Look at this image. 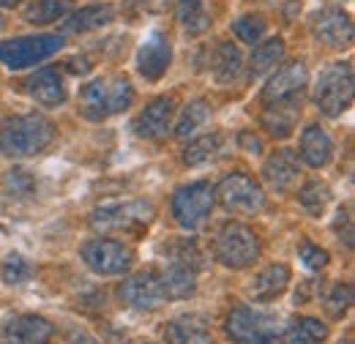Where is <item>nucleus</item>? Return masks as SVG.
<instances>
[{"instance_id":"obj_8","label":"nucleus","mask_w":355,"mask_h":344,"mask_svg":"<svg viewBox=\"0 0 355 344\" xmlns=\"http://www.w3.org/2000/svg\"><path fill=\"white\" fill-rule=\"evenodd\" d=\"M214 205H216V189L208 180H194V183H186L175 191L173 216L183 230H197L214 214Z\"/></svg>"},{"instance_id":"obj_27","label":"nucleus","mask_w":355,"mask_h":344,"mask_svg":"<svg viewBox=\"0 0 355 344\" xmlns=\"http://www.w3.org/2000/svg\"><path fill=\"white\" fill-rule=\"evenodd\" d=\"M222 148H224L222 134H205V137L194 139V142H191V145L183 150V162H186L189 167L208 164V162H214V159L222 153Z\"/></svg>"},{"instance_id":"obj_9","label":"nucleus","mask_w":355,"mask_h":344,"mask_svg":"<svg viewBox=\"0 0 355 344\" xmlns=\"http://www.w3.org/2000/svg\"><path fill=\"white\" fill-rule=\"evenodd\" d=\"M80 257L98 276H121L132 270L134 259H137L132 246H126L123 241H110V238L85 241L80 249Z\"/></svg>"},{"instance_id":"obj_18","label":"nucleus","mask_w":355,"mask_h":344,"mask_svg":"<svg viewBox=\"0 0 355 344\" xmlns=\"http://www.w3.org/2000/svg\"><path fill=\"white\" fill-rule=\"evenodd\" d=\"M159 273V284L164 293V301H186L197 293V270L180 265L175 259H170L167 265L156 268Z\"/></svg>"},{"instance_id":"obj_19","label":"nucleus","mask_w":355,"mask_h":344,"mask_svg":"<svg viewBox=\"0 0 355 344\" xmlns=\"http://www.w3.org/2000/svg\"><path fill=\"white\" fill-rule=\"evenodd\" d=\"M298 175H301V164H298L295 150H290V148L270 153L266 167H263V178L273 191H290L298 183Z\"/></svg>"},{"instance_id":"obj_17","label":"nucleus","mask_w":355,"mask_h":344,"mask_svg":"<svg viewBox=\"0 0 355 344\" xmlns=\"http://www.w3.org/2000/svg\"><path fill=\"white\" fill-rule=\"evenodd\" d=\"M28 96L36 98L42 107H60L66 98H69V90H66V80L58 69L46 66V69H39L36 74L28 77Z\"/></svg>"},{"instance_id":"obj_28","label":"nucleus","mask_w":355,"mask_h":344,"mask_svg":"<svg viewBox=\"0 0 355 344\" xmlns=\"http://www.w3.org/2000/svg\"><path fill=\"white\" fill-rule=\"evenodd\" d=\"M284 339L290 344H320L328 339V328H325V322H320L317 317H298V320L287 328Z\"/></svg>"},{"instance_id":"obj_2","label":"nucleus","mask_w":355,"mask_h":344,"mask_svg":"<svg viewBox=\"0 0 355 344\" xmlns=\"http://www.w3.org/2000/svg\"><path fill=\"white\" fill-rule=\"evenodd\" d=\"M132 104L134 87L126 77H98L88 83L80 93V112L93 123H101L110 115L129 110Z\"/></svg>"},{"instance_id":"obj_33","label":"nucleus","mask_w":355,"mask_h":344,"mask_svg":"<svg viewBox=\"0 0 355 344\" xmlns=\"http://www.w3.org/2000/svg\"><path fill=\"white\" fill-rule=\"evenodd\" d=\"M353 306V287L350 284H334L328 298H325V311L334 317V320H342Z\"/></svg>"},{"instance_id":"obj_1","label":"nucleus","mask_w":355,"mask_h":344,"mask_svg":"<svg viewBox=\"0 0 355 344\" xmlns=\"http://www.w3.org/2000/svg\"><path fill=\"white\" fill-rule=\"evenodd\" d=\"M55 139V123L44 115H17L0 129V153L8 159H28L42 153Z\"/></svg>"},{"instance_id":"obj_4","label":"nucleus","mask_w":355,"mask_h":344,"mask_svg":"<svg viewBox=\"0 0 355 344\" xmlns=\"http://www.w3.org/2000/svg\"><path fill=\"white\" fill-rule=\"evenodd\" d=\"M156 218V208L148 200H129L96 208L90 214V227L98 232H121V235H139Z\"/></svg>"},{"instance_id":"obj_35","label":"nucleus","mask_w":355,"mask_h":344,"mask_svg":"<svg viewBox=\"0 0 355 344\" xmlns=\"http://www.w3.org/2000/svg\"><path fill=\"white\" fill-rule=\"evenodd\" d=\"M232 33L241 39L243 44H257L266 36V22L263 17H241L238 22H232Z\"/></svg>"},{"instance_id":"obj_34","label":"nucleus","mask_w":355,"mask_h":344,"mask_svg":"<svg viewBox=\"0 0 355 344\" xmlns=\"http://www.w3.org/2000/svg\"><path fill=\"white\" fill-rule=\"evenodd\" d=\"M0 276H3L6 284H22V282H28L33 276V268H31V262L22 255H8L6 262H3Z\"/></svg>"},{"instance_id":"obj_31","label":"nucleus","mask_w":355,"mask_h":344,"mask_svg":"<svg viewBox=\"0 0 355 344\" xmlns=\"http://www.w3.org/2000/svg\"><path fill=\"white\" fill-rule=\"evenodd\" d=\"M298 203H301L304 211H309L311 216H320L328 208V203H331V189H328V183H322V180H309V183L298 191Z\"/></svg>"},{"instance_id":"obj_13","label":"nucleus","mask_w":355,"mask_h":344,"mask_svg":"<svg viewBox=\"0 0 355 344\" xmlns=\"http://www.w3.org/2000/svg\"><path fill=\"white\" fill-rule=\"evenodd\" d=\"M309 83V71L304 63H290L282 71H276L268 80L266 90H263V104H276V101H295L304 98V87Z\"/></svg>"},{"instance_id":"obj_30","label":"nucleus","mask_w":355,"mask_h":344,"mask_svg":"<svg viewBox=\"0 0 355 344\" xmlns=\"http://www.w3.org/2000/svg\"><path fill=\"white\" fill-rule=\"evenodd\" d=\"M69 11V6L63 0H33L25 8V19L33 25H52L58 19H63Z\"/></svg>"},{"instance_id":"obj_36","label":"nucleus","mask_w":355,"mask_h":344,"mask_svg":"<svg viewBox=\"0 0 355 344\" xmlns=\"http://www.w3.org/2000/svg\"><path fill=\"white\" fill-rule=\"evenodd\" d=\"M170 259H175V262L191 268V270H200L205 257H202V252H200V246L194 241H178L173 246V252H170Z\"/></svg>"},{"instance_id":"obj_5","label":"nucleus","mask_w":355,"mask_h":344,"mask_svg":"<svg viewBox=\"0 0 355 344\" xmlns=\"http://www.w3.org/2000/svg\"><path fill=\"white\" fill-rule=\"evenodd\" d=\"M353 66L347 60H339V63H331L320 77H317V85H314V104L320 107L322 115L328 118H339L342 112L350 110L353 104Z\"/></svg>"},{"instance_id":"obj_14","label":"nucleus","mask_w":355,"mask_h":344,"mask_svg":"<svg viewBox=\"0 0 355 344\" xmlns=\"http://www.w3.org/2000/svg\"><path fill=\"white\" fill-rule=\"evenodd\" d=\"M311 31L328 46H350L353 44V22L342 8H322L311 17Z\"/></svg>"},{"instance_id":"obj_24","label":"nucleus","mask_w":355,"mask_h":344,"mask_svg":"<svg viewBox=\"0 0 355 344\" xmlns=\"http://www.w3.org/2000/svg\"><path fill=\"white\" fill-rule=\"evenodd\" d=\"M112 19H115L112 6H88V8H80L74 17H69L63 22V31L66 33H90V31H98V28L110 25Z\"/></svg>"},{"instance_id":"obj_21","label":"nucleus","mask_w":355,"mask_h":344,"mask_svg":"<svg viewBox=\"0 0 355 344\" xmlns=\"http://www.w3.org/2000/svg\"><path fill=\"white\" fill-rule=\"evenodd\" d=\"M301 101L304 98H295V101H276V104H268V110L263 112V126L268 134L284 139L295 131L298 123V115H301Z\"/></svg>"},{"instance_id":"obj_12","label":"nucleus","mask_w":355,"mask_h":344,"mask_svg":"<svg viewBox=\"0 0 355 344\" xmlns=\"http://www.w3.org/2000/svg\"><path fill=\"white\" fill-rule=\"evenodd\" d=\"M121 301L132 309H139V311H150V309H159L162 303H167L156 268L142 270V273L132 276L129 282H123L121 284Z\"/></svg>"},{"instance_id":"obj_37","label":"nucleus","mask_w":355,"mask_h":344,"mask_svg":"<svg viewBox=\"0 0 355 344\" xmlns=\"http://www.w3.org/2000/svg\"><path fill=\"white\" fill-rule=\"evenodd\" d=\"M298 257H301V262H304L309 270H322V268L331 262L328 252L320 249V246L311 243V241H301V246H298Z\"/></svg>"},{"instance_id":"obj_16","label":"nucleus","mask_w":355,"mask_h":344,"mask_svg":"<svg viewBox=\"0 0 355 344\" xmlns=\"http://www.w3.org/2000/svg\"><path fill=\"white\" fill-rule=\"evenodd\" d=\"M173 115H175V98L162 96L142 110V115L134 123V131L145 139H164L170 131V123H173Z\"/></svg>"},{"instance_id":"obj_22","label":"nucleus","mask_w":355,"mask_h":344,"mask_svg":"<svg viewBox=\"0 0 355 344\" xmlns=\"http://www.w3.org/2000/svg\"><path fill=\"white\" fill-rule=\"evenodd\" d=\"M334 156V142L320 126H309L301 134V159L309 164L311 170H320L331 162Z\"/></svg>"},{"instance_id":"obj_41","label":"nucleus","mask_w":355,"mask_h":344,"mask_svg":"<svg viewBox=\"0 0 355 344\" xmlns=\"http://www.w3.org/2000/svg\"><path fill=\"white\" fill-rule=\"evenodd\" d=\"M342 227H345V243L353 246V218L347 211H339V216H336V230H342Z\"/></svg>"},{"instance_id":"obj_23","label":"nucleus","mask_w":355,"mask_h":344,"mask_svg":"<svg viewBox=\"0 0 355 344\" xmlns=\"http://www.w3.org/2000/svg\"><path fill=\"white\" fill-rule=\"evenodd\" d=\"M164 339L167 344H214L205 320L200 317H178L164 325Z\"/></svg>"},{"instance_id":"obj_15","label":"nucleus","mask_w":355,"mask_h":344,"mask_svg":"<svg viewBox=\"0 0 355 344\" xmlns=\"http://www.w3.org/2000/svg\"><path fill=\"white\" fill-rule=\"evenodd\" d=\"M0 336L8 344H46L55 336V328L39 314H19L3 325Z\"/></svg>"},{"instance_id":"obj_10","label":"nucleus","mask_w":355,"mask_h":344,"mask_svg":"<svg viewBox=\"0 0 355 344\" xmlns=\"http://www.w3.org/2000/svg\"><path fill=\"white\" fill-rule=\"evenodd\" d=\"M219 203L230 214H243V216H252V214H260L263 205H266V194L260 189V183L243 172L238 175H227L222 183H219Z\"/></svg>"},{"instance_id":"obj_3","label":"nucleus","mask_w":355,"mask_h":344,"mask_svg":"<svg viewBox=\"0 0 355 344\" xmlns=\"http://www.w3.org/2000/svg\"><path fill=\"white\" fill-rule=\"evenodd\" d=\"M224 328L235 344H282L287 334V322L282 317L252 309V306L232 309Z\"/></svg>"},{"instance_id":"obj_38","label":"nucleus","mask_w":355,"mask_h":344,"mask_svg":"<svg viewBox=\"0 0 355 344\" xmlns=\"http://www.w3.org/2000/svg\"><path fill=\"white\" fill-rule=\"evenodd\" d=\"M8 186H11L14 191H19V194H31V191H33V180H31V175L25 170L8 172Z\"/></svg>"},{"instance_id":"obj_32","label":"nucleus","mask_w":355,"mask_h":344,"mask_svg":"<svg viewBox=\"0 0 355 344\" xmlns=\"http://www.w3.org/2000/svg\"><path fill=\"white\" fill-rule=\"evenodd\" d=\"M178 17L189 28V33L208 31V17L202 14V0H178Z\"/></svg>"},{"instance_id":"obj_25","label":"nucleus","mask_w":355,"mask_h":344,"mask_svg":"<svg viewBox=\"0 0 355 344\" xmlns=\"http://www.w3.org/2000/svg\"><path fill=\"white\" fill-rule=\"evenodd\" d=\"M243 71V55L235 44H222L214 58V80L219 85H232Z\"/></svg>"},{"instance_id":"obj_39","label":"nucleus","mask_w":355,"mask_h":344,"mask_svg":"<svg viewBox=\"0 0 355 344\" xmlns=\"http://www.w3.org/2000/svg\"><path fill=\"white\" fill-rule=\"evenodd\" d=\"M238 145H241L246 153H252V156H260V153H263V139H260L254 131H241V134H238Z\"/></svg>"},{"instance_id":"obj_11","label":"nucleus","mask_w":355,"mask_h":344,"mask_svg":"<svg viewBox=\"0 0 355 344\" xmlns=\"http://www.w3.org/2000/svg\"><path fill=\"white\" fill-rule=\"evenodd\" d=\"M173 63V44L164 33H150L139 52H137V69L148 83H159Z\"/></svg>"},{"instance_id":"obj_7","label":"nucleus","mask_w":355,"mask_h":344,"mask_svg":"<svg viewBox=\"0 0 355 344\" xmlns=\"http://www.w3.org/2000/svg\"><path fill=\"white\" fill-rule=\"evenodd\" d=\"M60 46H63V39L52 33L8 39V42H0V63L8 66L11 71H22L52 58L55 52H60Z\"/></svg>"},{"instance_id":"obj_20","label":"nucleus","mask_w":355,"mask_h":344,"mask_svg":"<svg viewBox=\"0 0 355 344\" xmlns=\"http://www.w3.org/2000/svg\"><path fill=\"white\" fill-rule=\"evenodd\" d=\"M287 287H290V268L282 265V262H273L254 276V282L249 287V295L257 303H270L282 298Z\"/></svg>"},{"instance_id":"obj_26","label":"nucleus","mask_w":355,"mask_h":344,"mask_svg":"<svg viewBox=\"0 0 355 344\" xmlns=\"http://www.w3.org/2000/svg\"><path fill=\"white\" fill-rule=\"evenodd\" d=\"M284 58V42L282 39H268L266 44H257L249 60V77L260 80L263 74H268L270 69H276Z\"/></svg>"},{"instance_id":"obj_40","label":"nucleus","mask_w":355,"mask_h":344,"mask_svg":"<svg viewBox=\"0 0 355 344\" xmlns=\"http://www.w3.org/2000/svg\"><path fill=\"white\" fill-rule=\"evenodd\" d=\"M66 342L69 344H98L96 336H90L85 328H69L66 331Z\"/></svg>"},{"instance_id":"obj_29","label":"nucleus","mask_w":355,"mask_h":344,"mask_svg":"<svg viewBox=\"0 0 355 344\" xmlns=\"http://www.w3.org/2000/svg\"><path fill=\"white\" fill-rule=\"evenodd\" d=\"M208 118H211V104H208L205 98H194V101L180 112V118H178L175 137H180V139L191 137Z\"/></svg>"},{"instance_id":"obj_43","label":"nucleus","mask_w":355,"mask_h":344,"mask_svg":"<svg viewBox=\"0 0 355 344\" xmlns=\"http://www.w3.org/2000/svg\"><path fill=\"white\" fill-rule=\"evenodd\" d=\"M3 28H6V19H3V14H0V31H3Z\"/></svg>"},{"instance_id":"obj_42","label":"nucleus","mask_w":355,"mask_h":344,"mask_svg":"<svg viewBox=\"0 0 355 344\" xmlns=\"http://www.w3.org/2000/svg\"><path fill=\"white\" fill-rule=\"evenodd\" d=\"M17 3H22V0H0V6H17Z\"/></svg>"},{"instance_id":"obj_6","label":"nucleus","mask_w":355,"mask_h":344,"mask_svg":"<svg viewBox=\"0 0 355 344\" xmlns=\"http://www.w3.org/2000/svg\"><path fill=\"white\" fill-rule=\"evenodd\" d=\"M216 259L227 268H249L260 259V238L254 235V230H249L241 221H227L214 243Z\"/></svg>"}]
</instances>
